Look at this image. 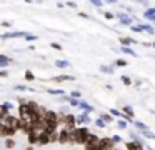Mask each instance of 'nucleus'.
<instances>
[{"label":"nucleus","instance_id":"obj_1","mask_svg":"<svg viewBox=\"0 0 155 150\" xmlns=\"http://www.w3.org/2000/svg\"><path fill=\"white\" fill-rule=\"evenodd\" d=\"M88 133H90V130H88L87 127H78V128H74L70 132V142L72 143H82V145H85Z\"/></svg>","mask_w":155,"mask_h":150},{"label":"nucleus","instance_id":"obj_2","mask_svg":"<svg viewBox=\"0 0 155 150\" xmlns=\"http://www.w3.org/2000/svg\"><path fill=\"white\" fill-rule=\"evenodd\" d=\"M44 122L50 123V125H60V120H58V113L54 110H47L44 115Z\"/></svg>","mask_w":155,"mask_h":150},{"label":"nucleus","instance_id":"obj_3","mask_svg":"<svg viewBox=\"0 0 155 150\" xmlns=\"http://www.w3.org/2000/svg\"><path fill=\"white\" fill-rule=\"evenodd\" d=\"M98 145H100L102 150H114V148H115V143L112 142V138H108V137H104V138H100Z\"/></svg>","mask_w":155,"mask_h":150},{"label":"nucleus","instance_id":"obj_4","mask_svg":"<svg viewBox=\"0 0 155 150\" xmlns=\"http://www.w3.org/2000/svg\"><path fill=\"white\" fill-rule=\"evenodd\" d=\"M27 32H20V30H14V32H7L4 35H0V38L4 40H8V38H18V37H25Z\"/></svg>","mask_w":155,"mask_h":150},{"label":"nucleus","instance_id":"obj_5","mask_svg":"<svg viewBox=\"0 0 155 150\" xmlns=\"http://www.w3.org/2000/svg\"><path fill=\"white\" fill-rule=\"evenodd\" d=\"M48 143H50V135H48V133H45V132H40V133H38L37 145L44 147V145H48Z\"/></svg>","mask_w":155,"mask_h":150},{"label":"nucleus","instance_id":"obj_6","mask_svg":"<svg viewBox=\"0 0 155 150\" xmlns=\"http://www.w3.org/2000/svg\"><path fill=\"white\" fill-rule=\"evenodd\" d=\"M75 123H78V125H87V123H90V117H88V113H84L82 112L78 117H75Z\"/></svg>","mask_w":155,"mask_h":150},{"label":"nucleus","instance_id":"obj_7","mask_svg":"<svg viewBox=\"0 0 155 150\" xmlns=\"http://www.w3.org/2000/svg\"><path fill=\"white\" fill-rule=\"evenodd\" d=\"M38 130H32V132H28L27 133V140H28V143L30 145H37V138H38Z\"/></svg>","mask_w":155,"mask_h":150},{"label":"nucleus","instance_id":"obj_8","mask_svg":"<svg viewBox=\"0 0 155 150\" xmlns=\"http://www.w3.org/2000/svg\"><path fill=\"white\" fill-rule=\"evenodd\" d=\"M14 60L10 58V57H7V55H4V53H0V68H4L5 70V67L8 65V63H12Z\"/></svg>","mask_w":155,"mask_h":150},{"label":"nucleus","instance_id":"obj_9","mask_svg":"<svg viewBox=\"0 0 155 150\" xmlns=\"http://www.w3.org/2000/svg\"><path fill=\"white\" fill-rule=\"evenodd\" d=\"M78 108L84 110V113H90V112H94V107L88 105L87 102H84V100H80V102H78Z\"/></svg>","mask_w":155,"mask_h":150},{"label":"nucleus","instance_id":"obj_10","mask_svg":"<svg viewBox=\"0 0 155 150\" xmlns=\"http://www.w3.org/2000/svg\"><path fill=\"white\" fill-rule=\"evenodd\" d=\"M52 80L57 82V83H60V82H67V80H75V77H72V75H57V77H52Z\"/></svg>","mask_w":155,"mask_h":150},{"label":"nucleus","instance_id":"obj_11","mask_svg":"<svg viewBox=\"0 0 155 150\" xmlns=\"http://www.w3.org/2000/svg\"><path fill=\"white\" fill-rule=\"evenodd\" d=\"M117 18L122 22V25H130L132 23V18L128 15H125V13H117Z\"/></svg>","mask_w":155,"mask_h":150},{"label":"nucleus","instance_id":"obj_12","mask_svg":"<svg viewBox=\"0 0 155 150\" xmlns=\"http://www.w3.org/2000/svg\"><path fill=\"white\" fill-rule=\"evenodd\" d=\"M134 125L137 127V128L140 130L142 133H145V132H150V128H148V125H145L143 122H137V120H134Z\"/></svg>","mask_w":155,"mask_h":150},{"label":"nucleus","instance_id":"obj_13","mask_svg":"<svg viewBox=\"0 0 155 150\" xmlns=\"http://www.w3.org/2000/svg\"><path fill=\"white\" fill-rule=\"evenodd\" d=\"M125 147H127V150H143V145H140L137 142H128L125 143Z\"/></svg>","mask_w":155,"mask_h":150},{"label":"nucleus","instance_id":"obj_14","mask_svg":"<svg viewBox=\"0 0 155 150\" xmlns=\"http://www.w3.org/2000/svg\"><path fill=\"white\" fill-rule=\"evenodd\" d=\"M122 113H124V115H127L128 118H132V120H134V117H135L134 108H132L130 105H125V107H124V112H122Z\"/></svg>","mask_w":155,"mask_h":150},{"label":"nucleus","instance_id":"obj_15","mask_svg":"<svg viewBox=\"0 0 155 150\" xmlns=\"http://www.w3.org/2000/svg\"><path fill=\"white\" fill-rule=\"evenodd\" d=\"M120 43H122V47H128V45H132V43H135V40L130 38V37H122Z\"/></svg>","mask_w":155,"mask_h":150},{"label":"nucleus","instance_id":"obj_16","mask_svg":"<svg viewBox=\"0 0 155 150\" xmlns=\"http://www.w3.org/2000/svg\"><path fill=\"white\" fill-rule=\"evenodd\" d=\"M55 65H57L58 68H68V67H70V62H68V60H57Z\"/></svg>","mask_w":155,"mask_h":150},{"label":"nucleus","instance_id":"obj_17","mask_svg":"<svg viewBox=\"0 0 155 150\" xmlns=\"http://www.w3.org/2000/svg\"><path fill=\"white\" fill-rule=\"evenodd\" d=\"M100 120H104L105 123H110V122H114V117L110 113H100Z\"/></svg>","mask_w":155,"mask_h":150},{"label":"nucleus","instance_id":"obj_18","mask_svg":"<svg viewBox=\"0 0 155 150\" xmlns=\"http://www.w3.org/2000/svg\"><path fill=\"white\" fill-rule=\"evenodd\" d=\"M15 145H17V143H15V140H14V138H5V148L12 150Z\"/></svg>","mask_w":155,"mask_h":150},{"label":"nucleus","instance_id":"obj_19","mask_svg":"<svg viewBox=\"0 0 155 150\" xmlns=\"http://www.w3.org/2000/svg\"><path fill=\"white\" fill-rule=\"evenodd\" d=\"M47 92L50 93V95H64L65 90H62V88H48Z\"/></svg>","mask_w":155,"mask_h":150},{"label":"nucleus","instance_id":"obj_20","mask_svg":"<svg viewBox=\"0 0 155 150\" xmlns=\"http://www.w3.org/2000/svg\"><path fill=\"white\" fill-rule=\"evenodd\" d=\"M138 27H140L142 32H148V33H152V35L155 33V28H153V27H150V25H138Z\"/></svg>","mask_w":155,"mask_h":150},{"label":"nucleus","instance_id":"obj_21","mask_svg":"<svg viewBox=\"0 0 155 150\" xmlns=\"http://www.w3.org/2000/svg\"><path fill=\"white\" fill-rule=\"evenodd\" d=\"M143 17H145V18H152V17H155V7H153V8H147V10H145Z\"/></svg>","mask_w":155,"mask_h":150},{"label":"nucleus","instance_id":"obj_22","mask_svg":"<svg viewBox=\"0 0 155 150\" xmlns=\"http://www.w3.org/2000/svg\"><path fill=\"white\" fill-rule=\"evenodd\" d=\"M120 50H122V52H124V53H127V55H132V57H137V53H135L134 50L130 48V47H120Z\"/></svg>","mask_w":155,"mask_h":150},{"label":"nucleus","instance_id":"obj_23","mask_svg":"<svg viewBox=\"0 0 155 150\" xmlns=\"http://www.w3.org/2000/svg\"><path fill=\"white\" fill-rule=\"evenodd\" d=\"M24 77H25V80H27V82H32V80H35V75L30 72V70H25Z\"/></svg>","mask_w":155,"mask_h":150},{"label":"nucleus","instance_id":"obj_24","mask_svg":"<svg viewBox=\"0 0 155 150\" xmlns=\"http://www.w3.org/2000/svg\"><path fill=\"white\" fill-rule=\"evenodd\" d=\"M100 72H104V73H114V67H107V65H100Z\"/></svg>","mask_w":155,"mask_h":150},{"label":"nucleus","instance_id":"obj_25","mask_svg":"<svg viewBox=\"0 0 155 150\" xmlns=\"http://www.w3.org/2000/svg\"><path fill=\"white\" fill-rule=\"evenodd\" d=\"M120 80H122V83H124V85H132V78L128 75H122Z\"/></svg>","mask_w":155,"mask_h":150},{"label":"nucleus","instance_id":"obj_26","mask_svg":"<svg viewBox=\"0 0 155 150\" xmlns=\"http://www.w3.org/2000/svg\"><path fill=\"white\" fill-rule=\"evenodd\" d=\"M85 150H102V148L98 143H88V145H85Z\"/></svg>","mask_w":155,"mask_h":150},{"label":"nucleus","instance_id":"obj_27","mask_svg":"<svg viewBox=\"0 0 155 150\" xmlns=\"http://www.w3.org/2000/svg\"><path fill=\"white\" fill-rule=\"evenodd\" d=\"M38 37L37 35H34V33H25V40L27 42H34V40H37Z\"/></svg>","mask_w":155,"mask_h":150},{"label":"nucleus","instance_id":"obj_28","mask_svg":"<svg viewBox=\"0 0 155 150\" xmlns=\"http://www.w3.org/2000/svg\"><path fill=\"white\" fill-rule=\"evenodd\" d=\"M95 125L98 127V128H105V125H107V123L104 122V120H100V118H97L95 120Z\"/></svg>","mask_w":155,"mask_h":150},{"label":"nucleus","instance_id":"obj_29","mask_svg":"<svg viewBox=\"0 0 155 150\" xmlns=\"http://www.w3.org/2000/svg\"><path fill=\"white\" fill-rule=\"evenodd\" d=\"M80 97H82V93L78 92V90H74V92H72V95H70V98H77V100H80Z\"/></svg>","mask_w":155,"mask_h":150},{"label":"nucleus","instance_id":"obj_30","mask_svg":"<svg viewBox=\"0 0 155 150\" xmlns=\"http://www.w3.org/2000/svg\"><path fill=\"white\" fill-rule=\"evenodd\" d=\"M115 67H127V62H125L124 58H118L117 62H115Z\"/></svg>","mask_w":155,"mask_h":150},{"label":"nucleus","instance_id":"obj_31","mask_svg":"<svg viewBox=\"0 0 155 150\" xmlns=\"http://www.w3.org/2000/svg\"><path fill=\"white\" fill-rule=\"evenodd\" d=\"M50 47H52L54 50H58V52L62 50V45H60V43H57V42H52V43H50Z\"/></svg>","mask_w":155,"mask_h":150},{"label":"nucleus","instance_id":"obj_32","mask_svg":"<svg viewBox=\"0 0 155 150\" xmlns=\"http://www.w3.org/2000/svg\"><path fill=\"white\" fill-rule=\"evenodd\" d=\"M117 127H118V128H127V122H125V120H118Z\"/></svg>","mask_w":155,"mask_h":150},{"label":"nucleus","instance_id":"obj_33","mask_svg":"<svg viewBox=\"0 0 155 150\" xmlns=\"http://www.w3.org/2000/svg\"><path fill=\"white\" fill-rule=\"evenodd\" d=\"M14 88H15V90H28V92H34V90L27 88V87H25V85H15Z\"/></svg>","mask_w":155,"mask_h":150},{"label":"nucleus","instance_id":"obj_34","mask_svg":"<svg viewBox=\"0 0 155 150\" xmlns=\"http://www.w3.org/2000/svg\"><path fill=\"white\" fill-rule=\"evenodd\" d=\"M78 102H80V100H77V98H70V100H68V103H70L72 107H78Z\"/></svg>","mask_w":155,"mask_h":150},{"label":"nucleus","instance_id":"obj_35","mask_svg":"<svg viewBox=\"0 0 155 150\" xmlns=\"http://www.w3.org/2000/svg\"><path fill=\"white\" fill-rule=\"evenodd\" d=\"M112 142H114V143H120L122 142V137L120 135H114V137H112Z\"/></svg>","mask_w":155,"mask_h":150},{"label":"nucleus","instance_id":"obj_36","mask_svg":"<svg viewBox=\"0 0 155 150\" xmlns=\"http://www.w3.org/2000/svg\"><path fill=\"white\" fill-rule=\"evenodd\" d=\"M104 15H105V18H108V20H112V18H114V17H115L114 13H110V12H105Z\"/></svg>","mask_w":155,"mask_h":150},{"label":"nucleus","instance_id":"obj_37","mask_svg":"<svg viewBox=\"0 0 155 150\" xmlns=\"http://www.w3.org/2000/svg\"><path fill=\"white\" fill-rule=\"evenodd\" d=\"M0 25H2V27H5V28H10V27H12V22H2Z\"/></svg>","mask_w":155,"mask_h":150},{"label":"nucleus","instance_id":"obj_38","mask_svg":"<svg viewBox=\"0 0 155 150\" xmlns=\"http://www.w3.org/2000/svg\"><path fill=\"white\" fill-rule=\"evenodd\" d=\"M130 28L134 30V32H142V30H140V27H138V25H130Z\"/></svg>","mask_w":155,"mask_h":150},{"label":"nucleus","instance_id":"obj_39","mask_svg":"<svg viewBox=\"0 0 155 150\" xmlns=\"http://www.w3.org/2000/svg\"><path fill=\"white\" fill-rule=\"evenodd\" d=\"M0 77H5V78H7V77H8V72H7V70H0Z\"/></svg>","mask_w":155,"mask_h":150},{"label":"nucleus","instance_id":"obj_40","mask_svg":"<svg viewBox=\"0 0 155 150\" xmlns=\"http://www.w3.org/2000/svg\"><path fill=\"white\" fill-rule=\"evenodd\" d=\"M92 3H94L95 7H102V2H97V0H95V2H92Z\"/></svg>","mask_w":155,"mask_h":150},{"label":"nucleus","instance_id":"obj_41","mask_svg":"<svg viewBox=\"0 0 155 150\" xmlns=\"http://www.w3.org/2000/svg\"><path fill=\"white\" fill-rule=\"evenodd\" d=\"M25 150H34V147H32V145H28V147H27V148H25Z\"/></svg>","mask_w":155,"mask_h":150},{"label":"nucleus","instance_id":"obj_42","mask_svg":"<svg viewBox=\"0 0 155 150\" xmlns=\"http://www.w3.org/2000/svg\"><path fill=\"white\" fill-rule=\"evenodd\" d=\"M152 113H153V115H155V110H152Z\"/></svg>","mask_w":155,"mask_h":150},{"label":"nucleus","instance_id":"obj_43","mask_svg":"<svg viewBox=\"0 0 155 150\" xmlns=\"http://www.w3.org/2000/svg\"><path fill=\"white\" fill-rule=\"evenodd\" d=\"M152 47H155V42H153V43H152Z\"/></svg>","mask_w":155,"mask_h":150},{"label":"nucleus","instance_id":"obj_44","mask_svg":"<svg viewBox=\"0 0 155 150\" xmlns=\"http://www.w3.org/2000/svg\"><path fill=\"white\" fill-rule=\"evenodd\" d=\"M114 150H118V148H114Z\"/></svg>","mask_w":155,"mask_h":150}]
</instances>
